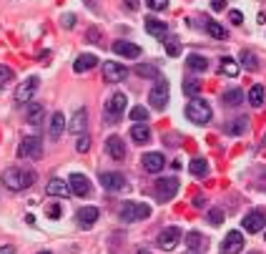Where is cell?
<instances>
[{
  "instance_id": "obj_26",
  "label": "cell",
  "mask_w": 266,
  "mask_h": 254,
  "mask_svg": "<svg viewBox=\"0 0 266 254\" xmlns=\"http://www.w3.org/2000/svg\"><path fill=\"white\" fill-rule=\"evenodd\" d=\"M244 98H246V94H244L241 88H229L226 94L221 96L224 106H241V103H244Z\"/></svg>"
},
{
  "instance_id": "obj_51",
  "label": "cell",
  "mask_w": 266,
  "mask_h": 254,
  "mask_svg": "<svg viewBox=\"0 0 266 254\" xmlns=\"http://www.w3.org/2000/svg\"><path fill=\"white\" fill-rule=\"evenodd\" d=\"M251 254H259V252H251Z\"/></svg>"
},
{
  "instance_id": "obj_34",
  "label": "cell",
  "mask_w": 266,
  "mask_h": 254,
  "mask_svg": "<svg viewBox=\"0 0 266 254\" xmlns=\"http://www.w3.org/2000/svg\"><path fill=\"white\" fill-rule=\"evenodd\" d=\"M241 65H244L246 71H256V68H259V58H256L251 51L244 48V51H241Z\"/></svg>"
},
{
  "instance_id": "obj_12",
  "label": "cell",
  "mask_w": 266,
  "mask_h": 254,
  "mask_svg": "<svg viewBox=\"0 0 266 254\" xmlns=\"http://www.w3.org/2000/svg\"><path fill=\"white\" fill-rule=\"evenodd\" d=\"M101 184H103V189L108 191H120L126 189V176L118 174V171H103L101 174Z\"/></svg>"
},
{
  "instance_id": "obj_25",
  "label": "cell",
  "mask_w": 266,
  "mask_h": 254,
  "mask_svg": "<svg viewBox=\"0 0 266 254\" xmlns=\"http://www.w3.org/2000/svg\"><path fill=\"white\" fill-rule=\"evenodd\" d=\"M146 33L153 35V38H166L168 35V28L163 20H156V18H148L146 20Z\"/></svg>"
},
{
  "instance_id": "obj_18",
  "label": "cell",
  "mask_w": 266,
  "mask_h": 254,
  "mask_svg": "<svg viewBox=\"0 0 266 254\" xmlns=\"http://www.w3.org/2000/svg\"><path fill=\"white\" fill-rule=\"evenodd\" d=\"M76 222H78L81 229H88V226H93V224L98 222V209H95V206H83V209L76 214Z\"/></svg>"
},
{
  "instance_id": "obj_13",
  "label": "cell",
  "mask_w": 266,
  "mask_h": 254,
  "mask_svg": "<svg viewBox=\"0 0 266 254\" xmlns=\"http://www.w3.org/2000/svg\"><path fill=\"white\" fill-rule=\"evenodd\" d=\"M241 249H244V234L241 232H229L226 239H224L221 254H241Z\"/></svg>"
},
{
  "instance_id": "obj_24",
  "label": "cell",
  "mask_w": 266,
  "mask_h": 254,
  "mask_svg": "<svg viewBox=\"0 0 266 254\" xmlns=\"http://www.w3.org/2000/svg\"><path fill=\"white\" fill-rule=\"evenodd\" d=\"M65 131V116L63 113H53V119H51V126H48V136L53 138V141H58L60 133Z\"/></svg>"
},
{
  "instance_id": "obj_47",
  "label": "cell",
  "mask_w": 266,
  "mask_h": 254,
  "mask_svg": "<svg viewBox=\"0 0 266 254\" xmlns=\"http://www.w3.org/2000/svg\"><path fill=\"white\" fill-rule=\"evenodd\" d=\"M211 8L213 10H224L226 8V0H211Z\"/></svg>"
},
{
  "instance_id": "obj_42",
  "label": "cell",
  "mask_w": 266,
  "mask_h": 254,
  "mask_svg": "<svg viewBox=\"0 0 266 254\" xmlns=\"http://www.w3.org/2000/svg\"><path fill=\"white\" fill-rule=\"evenodd\" d=\"M10 78H13V71H10L8 65H0V88H3Z\"/></svg>"
},
{
  "instance_id": "obj_6",
  "label": "cell",
  "mask_w": 266,
  "mask_h": 254,
  "mask_svg": "<svg viewBox=\"0 0 266 254\" xmlns=\"http://www.w3.org/2000/svg\"><path fill=\"white\" fill-rule=\"evenodd\" d=\"M126 106H128V98H126V94H113L111 96V101L106 103V121H111V124H116L120 116L126 113Z\"/></svg>"
},
{
  "instance_id": "obj_10",
  "label": "cell",
  "mask_w": 266,
  "mask_h": 254,
  "mask_svg": "<svg viewBox=\"0 0 266 254\" xmlns=\"http://www.w3.org/2000/svg\"><path fill=\"white\" fill-rule=\"evenodd\" d=\"M38 83H40V78L38 76H28L18 88H15V101L18 103H30V98H33V94L38 91Z\"/></svg>"
},
{
  "instance_id": "obj_8",
  "label": "cell",
  "mask_w": 266,
  "mask_h": 254,
  "mask_svg": "<svg viewBox=\"0 0 266 254\" xmlns=\"http://www.w3.org/2000/svg\"><path fill=\"white\" fill-rule=\"evenodd\" d=\"M178 239H181V229H178V226H166V229L158 232L156 247H161L163 252H171V249H176Z\"/></svg>"
},
{
  "instance_id": "obj_29",
  "label": "cell",
  "mask_w": 266,
  "mask_h": 254,
  "mask_svg": "<svg viewBox=\"0 0 266 254\" xmlns=\"http://www.w3.org/2000/svg\"><path fill=\"white\" fill-rule=\"evenodd\" d=\"M163 48H166V53H168L171 58L181 56V40H178L176 35H166V38H163Z\"/></svg>"
},
{
  "instance_id": "obj_35",
  "label": "cell",
  "mask_w": 266,
  "mask_h": 254,
  "mask_svg": "<svg viewBox=\"0 0 266 254\" xmlns=\"http://www.w3.org/2000/svg\"><path fill=\"white\" fill-rule=\"evenodd\" d=\"M206 31L211 33L213 38H219V40H221V38H226V28H224L221 23H216V20H206Z\"/></svg>"
},
{
  "instance_id": "obj_21",
  "label": "cell",
  "mask_w": 266,
  "mask_h": 254,
  "mask_svg": "<svg viewBox=\"0 0 266 254\" xmlns=\"http://www.w3.org/2000/svg\"><path fill=\"white\" fill-rule=\"evenodd\" d=\"M95 65H98V58H95L93 53H83V56H78V58H76L73 71H76V73H86V71L95 68Z\"/></svg>"
},
{
  "instance_id": "obj_43",
  "label": "cell",
  "mask_w": 266,
  "mask_h": 254,
  "mask_svg": "<svg viewBox=\"0 0 266 254\" xmlns=\"http://www.w3.org/2000/svg\"><path fill=\"white\" fill-rule=\"evenodd\" d=\"M48 217H51V219H60V206L58 204H48Z\"/></svg>"
},
{
  "instance_id": "obj_9",
  "label": "cell",
  "mask_w": 266,
  "mask_h": 254,
  "mask_svg": "<svg viewBox=\"0 0 266 254\" xmlns=\"http://www.w3.org/2000/svg\"><path fill=\"white\" fill-rule=\"evenodd\" d=\"M126 76H128L126 65L116 63V61H106L103 63V81L106 83H120V81H126Z\"/></svg>"
},
{
  "instance_id": "obj_5",
  "label": "cell",
  "mask_w": 266,
  "mask_h": 254,
  "mask_svg": "<svg viewBox=\"0 0 266 254\" xmlns=\"http://www.w3.org/2000/svg\"><path fill=\"white\" fill-rule=\"evenodd\" d=\"M18 156L20 159H40L43 156V141L40 136H26L18 146Z\"/></svg>"
},
{
  "instance_id": "obj_44",
  "label": "cell",
  "mask_w": 266,
  "mask_h": 254,
  "mask_svg": "<svg viewBox=\"0 0 266 254\" xmlns=\"http://www.w3.org/2000/svg\"><path fill=\"white\" fill-rule=\"evenodd\" d=\"M229 20H231L234 26H241V23H244V15H241L238 10H231V13H229Z\"/></svg>"
},
{
  "instance_id": "obj_37",
  "label": "cell",
  "mask_w": 266,
  "mask_h": 254,
  "mask_svg": "<svg viewBox=\"0 0 266 254\" xmlns=\"http://www.w3.org/2000/svg\"><path fill=\"white\" fill-rule=\"evenodd\" d=\"M199 91H201V83L196 81V78H191V81H183V94L186 96H199Z\"/></svg>"
},
{
  "instance_id": "obj_22",
  "label": "cell",
  "mask_w": 266,
  "mask_h": 254,
  "mask_svg": "<svg viewBox=\"0 0 266 254\" xmlns=\"http://www.w3.org/2000/svg\"><path fill=\"white\" fill-rule=\"evenodd\" d=\"M45 191H48L51 196H60V199H65V196L70 194V184H65L63 179H51L48 187H45Z\"/></svg>"
},
{
  "instance_id": "obj_27",
  "label": "cell",
  "mask_w": 266,
  "mask_h": 254,
  "mask_svg": "<svg viewBox=\"0 0 266 254\" xmlns=\"http://www.w3.org/2000/svg\"><path fill=\"white\" fill-rule=\"evenodd\" d=\"M131 138L136 141V144H146L148 138H151V128L146 124H136V126H131Z\"/></svg>"
},
{
  "instance_id": "obj_49",
  "label": "cell",
  "mask_w": 266,
  "mask_h": 254,
  "mask_svg": "<svg viewBox=\"0 0 266 254\" xmlns=\"http://www.w3.org/2000/svg\"><path fill=\"white\" fill-rule=\"evenodd\" d=\"M138 254H151V252H146V249H138Z\"/></svg>"
},
{
  "instance_id": "obj_52",
  "label": "cell",
  "mask_w": 266,
  "mask_h": 254,
  "mask_svg": "<svg viewBox=\"0 0 266 254\" xmlns=\"http://www.w3.org/2000/svg\"><path fill=\"white\" fill-rule=\"evenodd\" d=\"M264 239H266V237H264Z\"/></svg>"
},
{
  "instance_id": "obj_20",
  "label": "cell",
  "mask_w": 266,
  "mask_h": 254,
  "mask_svg": "<svg viewBox=\"0 0 266 254\" xmlns=\"http://www.w3.org/2000/svg\"><path fill=\"white\" fill-rule=\"evenodd\" d=\"M106 151H108L111 159H116V161H120L126 156V146H123V141H120L118 136H108L106 138Z\"/></svg>"
},
{
  "instance_id": "obj_40",
  "label": "cell",
  "mask_w": 266,
  "mask_h": 254,
  "mask_svg": "<svg viewBox=\"0 0 266 254\" xmlns=\"http://www.w3.org/2000/svg\"><path fill=\"white\" fill-rule=\"evenodd\" d=\"M90 149V136L88 133H81V138H78V144H76V151L78 154H86Z\"/></svg>"
},
{
  "instance_id": "obj_32",
  "label": "cell",
  "mask_w": 266,
  "mask_h": 254,
  "mask_svg": "<svg viewBox=\"0 0 266 254\" xmlns=\"http://www.w3.org/2000/svg\"><path fill=\"white\" fill-rule=\"evenodd\" d=\"M188 171H191L194 176L204 179V176L208 174V164H206V159H194L191 164H188Z\"/></svg>"
},
{
  "instance_id": "obj_30",
  "label": "cell",
  "mask_w": 266,
  "mask_h": 254,
  "mask_svg": "<svg viewBox=\"0 0 266 254\" xmlns=\"http://www.w3.org/2000/svg\"><path fill=\"white\" fill-rule=\"evenodd\" d=\"M219 65H221L219 71H221L224 76H231V78H234V76H238V63H236V61H234V58H229V56H224V58L219 61Z\"/></svg>"
},
{
  "instance_id": "obj_11",
  "label": "cell",
  "mask_w": 266,
  "mask_h": 254,
  "mask_svg": "<svg viewBox=\"0 0 266 254\" xmlns=\"http://www.w3.org/2000/svg\"><path fill=\"white\" fill-rule=\"evenodd\" d=\"M68 184H70V194H76V196H81V199H86V196L93 194V187H90L88 176H83V174H70Z\"/></svg>"
},
{
  "instance_id": "obj_38",
  "label": "cell",
  "mask_w": 266,
  "mask_h": 254,
  "mask_svg": "<svg viewBox=\"0 0 266 254\" xmlns=\"http://www.w3.org/2000/svg\"><path fill=\"white\" fill-rule=\"evenodd\" d=\"M208 222L213 224V226H219V224L224 222V209H221V206H213V209L208 212Z\"/></svg>"
},
{
  "instance_id": "obj_3",
  "label": "cell",
  "mask_w": 266,
  "mask_h": 254,
  "mask_svg": "<svg viewBox=\"0 0 266 254\" xmlns=\"http://www.w3.org/2000/svg\"><path fill=\"white\" fill-rule=\"evenodd\" d=\"M118 217H120V222H141V219L151 217V206L141 204V201H123Z\"/></svg>"
},
{
  "instance_id": "obj_4",
  "label": "cell",
  "mask_w": 266,
  "mask_h": 254,
  "mask_svg": "<svg viewBox=\"0 0 266 254\" xmlns=\"http://www.w3.org/2000/svg\"><path fill=\"white\" fill-rule=\"evenodd\" d=\"M168 98H171V91H168V81H156V86L151 88V94H148V106H153L156 111H163L166 108V103H168Z\"/></svg>"
},
{
  "instance_id": "obj_14",
  "label": "cell",
  "mask_w": 266,
  "mask_h": 254,
  "mask_svg": "<svg viewBox=\"0 0 266 254\" xmlns=\"http://www.w3.org/2000/svg\"><path fill=\"white\" fill-rule=\"evenodd\" d=\"M141 164H143V169H146L148 174H158V171L166 166V159H163V154H158V151H148V154H143Z\"/></svg>"
},
{
  "instance_id": "obj_46",
  "label": "cell",
  "mask_w": 266,
  "mask_h": 254,
  "mask_svg": "<svg viewBox=\"0 0 266 254\" xmlns=\"http://www.w3.org/2000/svg\"><path fill=\"white\" fill-rule=\"evenodd\" d=\"M123 5H126L131 13H136V10H138V0H123Z\"/></svg>"
},
{
  "instance_id": "obj_23",
  "label": "cell",
  "mask_w": 266,
  "mask_h": 254,
  "mask_svg": "<svg viewBox=\"0 0 266 254\" xmlns=\"http://www.w3.org/2000/svg\"><path fill=\"white\" fill-rule=\"evenodd\" d=\"M208 239L204 234H199V232H188L186 234V247L191 249V252H201V249H206Z\"/></svg>"
},
{
  "instance_id": "obj_19",
  "label": "cell",
  "mask_w": 266,
  "mask_h": 254,
  "mask_svg": "<svg viewBox=\"0 0 266 254\" xmlns=\"http://www.w3.org/2000/svg\"><path fill=\"white\" fill-rule=\"evenodd\" d=\"M26 119H28L30 126H43V119H45V106H43V103H28Z\"/></svg>"
},
{
  "instance_id": "obj_31",
  "label": "cell",
  "mask_w": 266,
  "mask_h": 254,
  "mask_svg": "<svg viewBox=\"0 0 266 254\" xmlns=\"http://www.w3.org/2000/svg\"><path fill=\"white\" fill-rule=\"evenodd\" d=\"M249 103L256 106V108L264 106V86H261V83H254V86H251V91H249Z\"/></svg>"
},
{
  "instance_id": "obj_2",
  "label": "cell",
  "mask_w": 266,
  "mask_h": 254,
  "mask_svg": "<svg viewBox=\"0 0 266 254\" xmlns=\"http://www.w3.org/2000/svg\"><path fill=\"white\" fill-rule=\"evenodd\" d=\"M211 116H213V111H211V103H208L206 98L194 96V98L186 103V119H188L191 124H196V126H206L208 121H211Z\"/></svg>"
},
{
  "instance_id": "obj_33",
  "label": "cell",
  "mask_w": 266,
  "mask_h": 254,
  "mask_svg": "<svg viewBox=\"0 0 266 254\" xmlns=\"http://www.w3.org/2000/svg\"><path fill=\"white\" fill-rule=\"evenodd\" d=\"M231 136H241V133H246L249 131V119L246 116H241V119H236L234 124H229V128H226Z\"/></svg>"
},
{
  "instance_id": "obj_15",
  "label": "cell",
  "mask_w": 266,
  "mask_h": 254,
  "mask_svg": "<svg viewBox=\"0 0 266 254\" xmlns=\"http://www.w3.org/2000/svg\"><path fill=\"white\" fill-rule=\"evenodd\" d=\"M241 224H244V229H246L249 234H259V232L266 226V217L261 214V212H251V214L244 217V222Z\"/></svg>"
},
{
  "instance_id": "obj_17",
  "label": "cell",
  "mask_w": 266,
  "mask_h": 254,
  "mask_svg": "<svg viewBox=\"0 0 266 254\" xmlns=\"http://www.w3.org/2000/svg\"><path fill=\"white\" fill-rule=\"evenodd\" d=\"M86 126H88V113H86V108H78V111L73 113L70 124H68V131L81 136V133H86Z\"/></svg>"
},
{
  "instance_id": "obj_16",
  "label": "cell",
  "mask_w": 266,
  "mask_h": 254,
  "mask_svg": "<svg viewBox=\"0 0 266 254\" xmlns=\"http://www.w3.org/2000/svg\"><path fill=\"white\" fill-rule=\"evenodd\" d=\"M111 48H113V53H118L123 58H138L141 56V45H136L131 40H116Z\"/></svg>"
},
{
  "instance_id": "obj_1",
  "label": "cell",
  "mask_w": 266,
  "mask_h": 254,
  "mask_svg": "<svg viewBox=\"0 0 266 254\" xmlns=\"http://www.w3.org/2000/svg\"><path fill=\"white\" fill-rule=\"evenodd\" d=\"M35 179H38V174H35V171H30V169H18V166L5 169V171H3V176H0L3 187H5V189H10V191L28 189V187L35 184Z\"/></svg>"
},
{
  "instance_id": "obj_36",
  "label": "cell",
  "mask_w": 266,
  "mask_h": 254,
  "mask_svg": "<svg viewBox=\"0 0 266 254\" xmlns=\"http://www.w3.org/2000/svg\"><path fill=\"white\" fill-rule=\"evenodd\" d=\"M128 116H131V121H148V111L143 108V106H133L131 111H128Z\"/></svg>"
},
{
  "instance_id": "obj_41",
  "label": "cell",
  "mask_w": 266,
  "mask_h": 254,
  "mask_svg": "<svg viewBox=\"0 0 266 254\" xmlns=\"http://www.w3.org/2000/svg\"><path fill=\"white\" fill-rule=\"evenodd\" d=\"M146 5L151 10L158 13V10H166V8H168V0H146Z\"/></svg>"
},
{
  "instance_id": "obj_7",
  "label": "cell",
  "mask_w": 266,
  "mask_h": 254,
  "mask_svg": "<svg viewBox=\"0 0 266 254\" xmlns=\"http://www.w3.org/2000/svg\"><path fill=\"white\" fill-rule=\"evenodd\" d=\"M153 187H156L153 191H156V199H158V201H171V199L178 194V179H176V176L158 179Z\"/></svg>"
},
{
  "instance_id": "obj_28",
  "label": "cell",
  "mask_w": 266,
  "mask_h": 254,
  "mask_svg": "<svg viewBox=\"0 0 266 254\" xmlns=\"http://www.w3.org/2000/svg\"><path fill=\"white\" fill-rule=\"evenodd\" d=\"M206 58H204V56H196V53H194V56H188V58H186V68H188V71H194V73H204V71H206Z\"/></svg>"
},
{
  "instance_id": "obj_48",
  "label": "cell",
  "mask_w": 266,
  "mask_h": 254,
  "mask_svg": "<svg viewBox=\"0 0 266 254\" xmlns=\"http://www.w3.org/2000/svg\"><path fill=\"white\" fill-rule=\"evenodd\" d=\"M0 254H15V247L5 244V247H0Z\"/></svg>"
},
{
  "instance_id": "obj_45",
  "label": "cell",
  "mask_w": 266,
  "mask_h": 254,
  "mask_svg": "<svg viewBox=\"0 0 266 254\" xmlns=\"http://www.w3.org/2000/svg\"><path fill=\"white\" fill-rule=\"evenodd\" d=\"M65 28H73V23H76V15L73 13H68V15H63V20H60Z\"/></svg>"
},
{
  "instance_id": "obj_50",
  "label": "cell",
  "mask_w": 266,
  "mask_h": 254,
  "mask_svg": "<svg viewBox=\"0 0 266 254\" xmlns=\"http://www.w3.org/2000/svg\"><path fill=\"white\" fill-rule=\"evenodd\" d=\"M38 254H53V252H45V249H43V252H38Z\"/></svg>"
},
{
  "instance_id": "obj_39",
  "label": "cell",
  "mask_w": 266,
  "mask_h": 254,
  "mask_svg": "<svg viewBox=\"0 0 266 254\" xmlns=\"http://www.w3.org/2000/svg\"><path fill=\"white\" fill-rule=\"evenodd\" d=\"M136 73L143 76V78H158V68H153V65H138Z\"/></svg>"
}]
</instances>
